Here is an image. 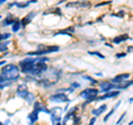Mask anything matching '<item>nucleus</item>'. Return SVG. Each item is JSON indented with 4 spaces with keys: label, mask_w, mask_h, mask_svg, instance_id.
Masks as SVG:
<instances>
[{
    "label": "nucleus",
    "mask_w": 133,
    "mask_h": 125,
    "mask_svg": "<svg viewBox=\"0 0 133 125\" xmlns=\"http://www.w3.org/2000/svg\"><path fill=\"white\" fill-rule=\"evenodd\" d=\"M120 94V91H110V92H107L104 95L100 98H97V100H107V99H112V98H115Z\"/></svg>",
    "instance_id": "nucleus-9"
},
{
    "label": "nucleus",
    "mask_w": 133,
    "mask_h": 125,
    "mask_svg": "<svg viewBox=\"0 0 133 125\" xmlns=\"http://www.w3.org/2000/svg\"><path fill=\"white\" fill-rule=\"evenodd\" d=\"M95 121H97V117H95V116H94V117H92V119L90 120V122H89V124H88V125H94Z\"/></svg>",
    "instance_id": "nucleus-22"
},
{
    "label": "nucleus",
    "mask_w": 133,
    "mask_h": 125,
    "mask_svg": "<svg viewBox=\"0 0 133 125\" xmlns=\"http://www.w3.org/2000/svg\"><path fill=\"white\" fill-rule=\"evenodd\" d=\"M36 62H38V59H32V58H28L20 62V66H21L22 73L30 74L32 72V70L35 69Z\"/></svg>",
    "instance_id": "nucleus-2"
},
{
    "label": "nucleus",
    "mask_w": 133,
    "mask_h": 125,
    "mask_svg": "<svg viewBox=\"0 0 133 125\" xmlns=\"http://www.w3.org/2000/svg\"><path fill=\"white\" fill-rule=\"evenodd\" d=\"M28 90L26 89V86H19L18 87V91H17V94H18V96L19 98H21V99H26V96L28 95Z\"/></svg>",
    "instance_id": "nucleus-11"
},
{
    "label": "nucleus",
    "mask_w": 133,
    "mask_h": 125,
    "mask_svg": "<svg viewBox=\"0 0 133 125\" xmlns=\"http://www.w3.org/2000/svg\"><path fill=\"white\" fill-rule=\"evenodd\" d=\"M11 85V81L9 80H6L5 78H2L1 75H0V89H5V87H8Z\"/></svg>",
    "instance_id": "nucleus-13"
},
{
    "label": "nucleus",
    "mask_w": 133,
    "mask_h": 125,
    "mask_svg": "<svg viewBox=\"0 0 133 125\" xmlns=\"http://www.w3.org/2000/svg\"><path fill=\"white\" fill-rule=\"evenodd\" d=\"M105 110H107V105H101V106H99L98 109L92 110V114H93L94 116H99L100 114H102Z\"/></svg>",
    "instance_id": "nucleus-15"
},
{
    "label": "nucleus",
    "mask_w": 133,
    "mask_h": 125,
    "mask_svg": "<svg viewBox=\"0 0 133 125\" xmlns=\"http://www.w3.org/2000/svg\"><path fill=\"white\" fill-rule=\"evenodd\" d=\"M50 101L51 102H56V103H65V102H69V99L65 94L63 93H56L50 96Z\"/></svg>",
    "instance_id": "nucleus-6"
},
{
    "label": "nucleus",
    "mask_w": 133,
    "mask_h": 125,
    "mask_svg": "<svg viewBox=\"0 0 133 125\" xmlns=\"http://www.w3.org/2000/svg\"><path fill=\"white\" fill-rule=\"evenodd\" d=\"M89 54H91V55H97L99 58H101V59H104V55L101 54L100 52H97V51H89Z\"/></svg>",
    "instance_id": "nucleus-19"
},
{
    "label": "nucleus",
    "mask_w": 133,
    "mask_h": 125,
    "mask_svg": "<svg viewBox=\"0 0 133 125\" xmlns=\"http://www.w3.org/2000/svg\"><path fill=\"white\" fill-rule=\"evenodd\" d=\"M0 19H1V16H0Z\"/></svg>",
    "instance_id": "nucleus-31"
},
{
    "label": "nucleus",
    "mask_w": 133,
    "mask_h": 125,
    "mask_svg": "<svg viewBox=\"0 0 133 125\" xmlns=\"http://www.w3.org/2000/svg\"><path fill=\"white\" fill-rule=\"evenodd\" d=\"M20 28H21V23H20L19 20H15L14 23H12V31L14 32H18L20 30Z\"/></svg>",
    "instance_id": "nucleus-16"
},
{
    "label": "nucleus",
    "mask_w": 133,
    "mask_h": 125,
    "mask_svg": "<svg viewBox=\"0 0 133 125\" xmlns=\"http://www.w3.org/2000/svg\"><path fill=\"white\" fill-rule=\"evenodd\" d=\"M7 0H0V5H2V3H5Z\"/></svg>",
    "instance_id": "nucleus-28"
},
{
    "label": "nucleus",
    "mask_w": 133,
    "mask_h": 125,
    "mask_svg": "<svg viewBox=\"0 0 133 125\" xmlns=\"http://www.w3.org/2000/svg\"><path fill=\"white\" fill-rule=\"evenodd\" d=\"M11 37L10 33H0V41H3V40H8Z\"/></svg>",
    "instance_id": "nucleus-18"
},
{
    "label": "nucleus",
    "mask_w": 133,
    "mask_h": 125,
    "mask_svg": "<svg viewBox=\"0 0 133 125\" xmlns=\"http://www.w3.org/2000/svg\"><path fill=\"white\" fill-rule=\"evenodd\" d=\"M128 51H129V52H132V47H129V48H128Z\"/></svg>",
    "instance_id": "nucleus-29"
},
{
    "label": "nucleus",
    "mask_w": 133,
    "mask_h": 125,
    "mask_svg": "<svg viewBox=\"0 0 133 125\" xmlns=\"http://www.w3.org/2000/svg\"><path fill=\"white\" fill-rule=\"evenodd\" d=\"M1 77L5 78L6 80L9 81H16L18 80L20 77V70L17 65L15 64H7L1 71Z\"/></svg>",
    "instance_id": "nucleus-1"
},
{
    "label": "nucleus",
    "mask_w": 133,
    "mask_h": 125,
    "mask_svg": "<svg viewBox=\"0 0 133 125\" xmlns=\"http://www.w3.org/2000/svg\"><path fill=\"white\" fill-rule=\"evenodd\" d=\"M72 86L74 87V86H76V87H78V86H80V84H79V83H73V84H72Z\"/></svg>",
    "instance_id": "nucleus-26"
},
{
    "label": "nucleus",
    "mask_w": 133,
    "mask_h": 125,
    "mask_svg": "<svg viewBox=\"0 0 133 125\" xmlns=\"http://www.w3.org/2000/svg\"><path fill=\"white\" fill-rule=\"evenodd\" d=\"M8 44H9V42H2V43H0V52H3V51H7V49H8Z\"/></svg>",
    "instance_id": "nucleus-17"
},
{
    "label": "nucleus",
    "mask_w": 133,
    "mask_h": 125,
    "mask_svg": "<svg viewBox=\"0 0 133 125\" xmlns=\"http://www.w3.org/2000/svg\"><path fill=\"white\" fill-rule=\"evenodd\" d=\"M38 115H39V112L33 110L30 114H29V120H30V123L33 124L36 121H38Z\"/></svg>",
    "instance_id": "nucleus-14"
},
{
    "label": "nucleus",
    "mask_w": 133,
    "mask_h": 125,
    "mask_svg": "<svg viewBox=\"0 0 133 125\" xmlns=\"http://www.w3.org/2000/svg\"><path fill=\"white\" fill-rule=\"evenodd\" d=\"M35 16H36L35 12H30V13H28V16L24 17V18L22 19V21H20V23H21L22 28H23V27H26L27 24H28V23H29V22H30L31 20H32V18H33V17H35Z\"/></svg>",
    "instance_id": "nucleus-10"
},
{
    "label": "nucleus",
    "mask_w": 133,
    "mask_h": 125,
    "mask_svg": "<svg viewBox=\"0 0 133 125\" xmlns=\"http://www.w3.org/2000/svg\"><path fill=\"white\" fill-rule=\"evenodd\" d=\"M59 51V47L58 45H55V47H49L44 50H39V51H36V52H29L28 55L31 57V55H44L47 54V53H50V52H57Z\"/></svg>",
    "instance_id": "nucleus-5"
},
{
    "label": "nucleus",
    "mask_w": 133,
    "mask_h": 125,
    "mask_svg": "<svg viewBox=\"0 0 133 125\" xmlns=\"http://www.w3.org/2000/svg\"><path fill=\"white\" fill-rule=\"evenodd\" d=\"M116 58H124V57H127L125 53H118V54H115Z\"/></svg>",
    "instance_id": "nucleus-24"
},
{
    "label": "nucleus",
    "mask_w": 133,
    "mask_h": 125,
    "mask_svg": "<svg viewBox=\"0 0 133 125\" xmlns=\"http://www.w3.org/2000/svg\"><path fill=\"white\" fill-rule=\"evenodd\" d=\"M111 1H107V2H101V3H98L97 7H101V6H105V5H109Z\"/></svg>",
    "instance_id": "nucleus-23"
},
{
    "label": "nucleus",
    "mask_w": 133,
    "mask_h": 125,
    "mask_svg": "<svg viewBox=\"0 0 133 125\" xmlns=\"http://www.w3.org/2000/svg\"><path fill=\"white\" fill-rule=\"evenodd\" d=\"M14 21H15L14 19L7 18V19H5V21H3V24H5V26H9V24H12V23H14Z\"/></svg>",
    "instance_id": "nucleus-21"
},
{
    "label": "nucleus",
    "mask_w": 133,
    "mask_h": 125,
    "mask_svg": "<svg viewBox=\"0 0 133 125\" xmlns=\"http://www.w3.org/2000/svg\"><path fill=\"white\" fill-rule=\"evenodd\" d=\"M128 39H130V40H131V38H130V37H129L128 34L115 37V38L113 39V43H115V44H119V43H121V42H123V41H125V40H128Z\"/></svg>",
    "instance_id": "nucleus-12"
},
{
    "label": "nucleus",
    "mask_w": 133,
    "mask_h": 125,
    "mask_svg": "<svg viewBox=\"0 0 133 125\" xmlns=\"http://www.w3.org/2000/svg\"><path fill=\"white\" fill-rule=\"evenodd\" d=\"M5 63H6V61H0V66H1V65H3Z\"/></svg>",
    "instance_id": "nucleus-27"
},
{
    "label": "nucleus",
    "mask_w": 133,
    "mask_h": 125,
    "mask_svg": "<svg viewBox=\"0 0 133 125\" xmlns=\"http://www.w3.org/2000/svg\"><path fill=\"white\" fill-rule=\"evenodd\" d=\"M26 99H27V102L30 104V103H32L33 102V99H35V95L33 94H30V93H28V95L26 96Z\"/></svg>",
    "instance_id": "nucleus-20"
},
{
    "label": "nucleus",
    "mask_w": 133,
    "mask_h": 125,
    "mask_svg": "<svg viewBox=\"0 0 133 125\" xmlns=\"http://www.w3.org/2000/svg\"><path fill=\"white\" fill-rule=\"evenodd\" d=\"M125 114H127V113H123V115H122L121 117H120V119L118 120V122H116V124H120V122H121V121H122V120L124 119V116H125Z\"/></svg>",
    "instance_id": "nucleus-25"
},
{
    "label": "nucleus",
    "mask_w": 133,
    "mask_h": 125,
    "mask_svg": "<svg viewBox=\"0 0 133 125\" xmlns=\"http://www.w3.org/2000/svg\"><path fill=\"white\" fill-rule=\"evenodd\" d=\"M0 125H3V124H2V123H1V122H0Z\"/></svg>",
    "instance_id": "nucleus-30"
},
{
    "label": "nucleus",
    "mask_w": 133,
    "mask_h": 125,
    "mask_svg": "<svg viewBox=\"0 0 133 125\" xmlns=\"http://www.w3.org/2000/svg\"><path fill=\"white\" fill-rule=\"evenodd\" d=\"M48 69V65L42 61H39L38 63H36L35 69L32 70V72L30 73L31 75H38V74H42L43 72H45Z\"/></svg>",
    "instance_id": "nucleus-4"
},
{
    "label": "nucleus",
    "mask_w": 133,
    "mask_h": 125,
    "mask_svg": "<svg viewBox=\"0 0 133 125\" xmlns=\"http://www.w3.org/2000/svg\"><path fill=\"white\" fill-rule=\"evenodd\" d=\"M98 93H99V90L97 89H87V90H83L80 93V98L83 100H89L92 98H97Z\"/></svg>",
    "instance_id": "nucleus-3"
},
{
    "label": "nucleus",
    "mask_w": 133,
    "mask_h": 125,
    "mask_svg": "<svg viewBox=\"0 0 133 125\" xmlns=\"http://www.w3.org/2000/svg\"><path fill=\"white\" fill-rule=\"evenodd\" d=\"M130 78V74L129 73H124V74H119V75L114 77L112 79L111 83H113V84H120V83H122L124 80H127V79Z\"/></svg>",
    "instance_id": "nucleus-8"
},
{
    "label": "nucleus",
    "mask_w": 133,
    "mask_h": 125,
    "mask_svg": "<svg viewBox=\"0 0 133 125\" xmlns=\"http://www.w3.org/2000/svg\"><path fill=\"white\" fill-rule=\"evenodd\" d=\"M100 91H102V92H110V91H112L113 89H116V85H114L113 83L111 82H102L101 84H100Z\"/></svg>",
    "instance_id": "nucleus-7"
}]
</instances>
